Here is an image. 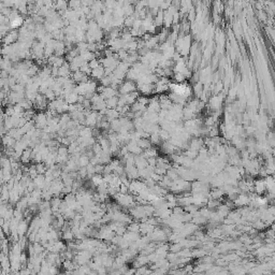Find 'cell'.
<instances>
[{"mask_svg":"<svg viewBox=\"0 0 275 275\" xmlns=\"http://www.w3.org/2000/svg\"><path fill=\"white\" fill-rule=\"evenodd\" d=\"M114 198H115V200L117 201V203H118L119 205H121V206L131 207L136 204L134 197L132 196V195H129V192H128V194H121V192H118V194L115 195Z\"/></svg>","mask_w":275,"mask_h":275,"instance_id":"1","label":"cell"},{"mask_svg":"<svg viewBox=\"0 0 275 275\" xmlns=\"http://www.w3.org/2000/svg\"><path fill=\"white\" fill-rule=\"evenodd\" d=\"M249 196L246 194V192H241V194H238V196L233 199V204L236 205V207H243V206H247L249 204Z\"/></svg>","mask_w":275,"mask_h":275,"instance_id":"2","label":"cell"},{"mask_svg":"<svg viewBox=\"0 0 275 275\" xmlns=\"http://www.w3.org/2000/svg\"><path fill=\"white\" fill-rule=\"evenodd\" d=\"M171 88L173 89V91L175 93V95L180 96V97H186L187 95H189L190 89L187 85H182V84H173L171 86Z\"/></svg>","mask_w":275,"mask_h":275,"instance_id":"3","label":"cell"},{"mask_svg":"<svg viewBox=\"0 0 275 275\" xmlns=\"http://www.w3.org/2000/svg\"><path fill=\"white\" fill-rule=\"evenodd\" d=\"M17 39H18L17 31L12 30V31H8V32L6 33V35L2 38V42L5 43V45H10V44L15 43Z\"/></svg>","mask_w":275,"mask_h":275,"instance_id":"4","label":"cell"},{"mask_svg":"<svg viewBox=\"0 0 275 275\" xmlns=\"http://www.w3.org/2000/svg\"><path fill=\"white\" fill-rule=\"evenodd\" d=\"M134 165L136 167V169H144L148 165L147 159L144 158L142 155H134Z\"/></svg>","mask_w":275,"mask_h":275,"instance_id":"5","label":"cell"},{"mask_svg":"<svg viewBox=\"0 0 275 275\" xmlns=\"http://www.w3.org/2000/svg\"><path fill=\"white\" fill-rule=\"evenodd\" d=\"M266 184H264V180H256L254 182V191L257 195H262L266 192Z\"/></svg>","mask_w":275,"mask_h":275,"instance_id":"6","label":"cell"},{"mask_svg":"<svg viewBox=\"0 0 275 275\" xmlns=\"http://www.w3.org/2000/svg\"><path fill=\"white\" fill-rule=\"evenodd\" d=\"M202 146H204V142H203V140L201 139V138H196V139L191 140V142H190V144H189L190 150L197 151V152H198Z\"/></svg>","mask_w":275,"mask_h":275,"instance_id":"7","label":"cell"},{"mask_svg":"<svg viewBox=\"0 0 275 275\" xmlns=\"http://www.w3.org/2000/svg\"><path fill=\"white\" fill-rule=\"evenodd\" d=\"M154 229H155V226L148 224V222H142V224H140V232H142L143 234H150Z\"/></svg>","mask_w":275,"mask_h":275,"instance_id":"8","label":"cell"},{"mask_svg":"<svg viewBox=\"0 0 275 275\" xmlns=\"http://www.w3.org/2000/svg\"><path fill=\"white\" fill-rule=\"evenodd\" d=\"M46 124H47V119L45 117V115L39 114L35 117V127L37 128H44Z\"/></svg>","mask_w":275,"mask_h":275,"instance_id":"9","label":"cell"},{"mask_svg":"<svg viewBox=\"0 0 275 275\" xmlns=\"http://www.w3.org/2000/svg\"><path fill=\"white\" fill-rule=\"evenodd\" d=\"M142 156L144 157V158L148 159V158H152V157H156L157 156V151L155 150L154 147H148L146 148V150H143V152H142Z\"/></svg>","mask_w":275,"mask_h":275,"instance_id":"10","label":"cell"},{"mask_svg":"<svg viewBox=\"0 0 275 275\" xmlns=\"http://www.w3.org/2000/svg\"><path fill=\"white\" fill-rule=\"evenodd\" d=\"M136 143H138V145H139L142 150H146V148L151 147V146L153 145V144L151 143L148 138H141V139H139L138 141H136Z\"/></svg>","mask_w":275,"mask_h":275,"instance_id":"11","label":"cell"},{"mask_svg":"<svg viewBox=\"0 0 275 275\" xmlns=\"http://www.w3.org/2000/svg\"><path fill=\"white\" fill-rule=\"evenodd\" d=\"M27 228H28V224H27L26 220H20V221L18 222L17 229H16L17 234H20V236H23V234H24L25 232L27 231Z\"/></svg>","mask_w":275,"mask_h":275,"instance_id":"12","label":"cell"},{"mask_svg":"<svg viewBox=\"0 0 275 275\" xmlns=\"http://www.w3.org/2000/svg\"><path fill=\"white\" fill-rule=\"evenodd\" d=\"M31 155H32V151L29 150V148H25L22 153L20 159H22L23 162H28V161L31 160Z\"/></svg>","mask_w":275,"mask_h":275,"instance_id":"13","label":"cell"},{"mask_svg":"<svg viewBox=\"0 0 275 275\" xmlns=\"http://www.w3.org/2000/svg\"><path fill=\"white\" fill-rule=\"evenodd\" d=\"M62 239L68 241V242H71L72 240H74V234H73V232L71 231V228L65 230L64 233H62Z\"/></svg>","mask_w":275,"mask_h":275,"instance_id":"14","label":"cell"},{"mask_svg":"<svg viewBox=\"0 0 275 275\" xmlns=\"http://www.w3.org/2000/svg\"><path fill=\"white\" fill-rule=\"evenodd\" d=\"M89 157L87 156V155H81L79 158V160H77V163H79L80 167H86V165L89 163Z\"/></svg>","mask_w":275,"mask_h":275,"instance_id":"15","label":"cell"},{"mask_svg":"<svg viewBox=\"0 0 275 275\" xmlns=\"http://www.w3.org/2000/svg\"><path fill=\"white\" fill-rule=\"evenodd\" d=\"M81 138H90L93 136V131L90 130V128H84V129H81L79 131Z\"/></svg>","mask_w":275,"mask_h":275,"instance_id":"16","label":"cell"},{"mask_svg":"<svg viewBox=\"0 0 275 275\" xmlns=\"http://www.w3.org/2000/svg\"><path fill=\"white\" fill-rule=\"evenodd\" d=\"M128 231H132V232H140V224L138 222H130V225L127 227Z\"/></svg>","mask_w":275,"mask_h":275,"instance_id":"17","label":"cell"},{"mask_svg":"<svg viewBox=\"0 0 275 275\" xmlns=\"http://www.w3.org/2000/svg\"><path fill=\"white\" fill-rule=\"evenodd\" d=\"M206 204H207V209L212 210V209H216L220 203H219V201L216 200V199H210V200H207Z\"/></svg>","mask_w":275,"mask_h":275,"instance_id":"18","label":"cell"},{"mask_svg":"<svg viewBox=\"0 0 275 275\" xmlns=\"http://www.w3.org/2000/svg\"><path fill=\"white\" fill-rule=\"evenodd\" d=\"M253 227H254V229H256V230L258 231V230H262V229H264L266 226V224H264V222L262 221L261 219H260V220L256 219L255 222L253 224Z\"/></svg>","mask_w":275,"mask_h":275,"instance_id":"19","label":"cell"},{"mask_svg":"<svg viewBox=\"0 0 275 275\" xmlns=\"http://www.w3.org/2000/svg\"><path fill=\"white\" fill-rule=\"evenodd\" d=\"M22 24H23V20L20 17V16H16L15 18L11 20V27L12 28H17V27H20Z\"/></svg>","mask_w":275,"mask_h":275,"instance_id":"20","label":"cell"},{"mask_svg":"<svg viewBox=\"0 0 275 275\" xmlns=\"http://www.w3.org/2000/svg\"><path fill=\"white\" fill-rule=\"evenodd\" d=\"M150 141L152 144H159V142H160L161 140H160V136H159L158 133H151Z\"/></svg>","mask_w":275,"mask_h":275,"instance_id":"21","label":"cell"},{"mask_svg":"<svg viewBox=\"0 0 275 275\" xmlns=\"http://www.w3.org/2000/svg\"><path fill=\"white\" fill-rule=\"evenodd\" d=\"M159 136H160V140L161 141H163V142H165V141H169V139H170V134H169V132L167 131V130H161L160 132H159Z\"/></svg>","mask_w":275,"mask_h":275,"instance_id":"22","label":"cell"},{"mask_svg":"<svg viewBox=\"0 0 275 275\" xmlns=\"http://www.w3.org/2000/svg\"><path fill=\"white\" fill-rule=\"evenodd\" d=\"M86 124L89 126H93L96 124V115L95 114H90L88 115L87 119H86Z\"/></svg>","mask_w":275,"mask_h":275,"instance_id":"23","label":"cell"},{"mask_svg":"<svg viewBox=\"0 0 275 275\" xmlns=\"http://www.w3.org/2000/svg\"><path fill=\"white\" fill-rule=\"evenodd\" d=\"M94 74H96L98 77H100L102 74H103V71H102V70H99V68H96V69H95V71H94Z\"/></svg>","mask_w":275,"mask_h":275,"instance_id":"24","label":"cell"},{"mask_svg":"<svg viewBox=\"0 0 275 275\" xmlns=\"http://www.w3.org/2000/svg\"><path fill=\"white\" fill-rule=\"evenodd\" d=\"M115 102H116V100H115V99H110L108 101V106H115Z\"/></svg>","mask_w":275,"mask_h":275,"instance_id":"25","label":"cell"},{"mask_svg":"<svg viewBox=\"0 0 275 275\" xmlns=\"http://www.w3.org/2000/svg\"><path fill=\"white\" fill-rule=\"evenodd\" d=\"M90 66H91V67H97V66H98V62L93 61V62H91V65H90Z\"/></svg>","mask_w":275,"mask_h":275,"instance_id":"26","label":"cell"}]
</instances>
